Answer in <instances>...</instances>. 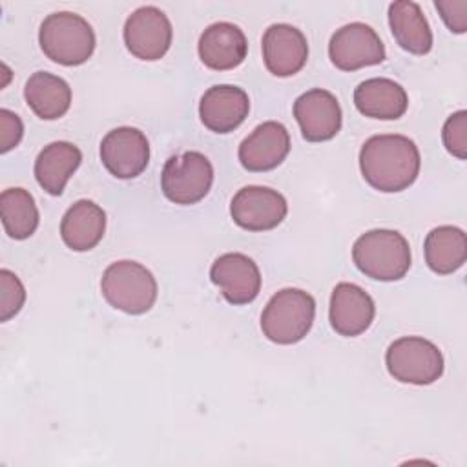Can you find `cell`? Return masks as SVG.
I'll list each match as a JSON object with an SVG mask.
<instances>
[{
	"label": "cell",
	"mask_w": 467,
	"mask_h": 467,
	"mask_svg": "<svg viewBox=\"0 0 467 467\" xmlns=\"http://www.w3.org/2000/svg\"><path fill=\"white\" fill-rule=\"evenodd\" d=\"M420 150L405 135H374L359 151L363 179L379 192L394 193L407 190L420 173Z\"/></svg>",
	"instance_id": "cell-1"
},
{
	"label": "cell",
	"mask_w": 467,
	"mask_h": 467,
	"mask_svg": "<svg viewBox=\"0 0 467 467\" xmlns=\"http://www.w3.org/2000/svg\"><path fill=\"white\" fill-rule=\"evenodd\" d=\"M352 259L358 270L370 279L398 281L410 268V246L400 232L376 228L356 239Z\"/></svg>",
	"instance_id": "cell-2"
},
{
	"label": "cell",
	"mask_w": 467,
	"mask_h": 467,
	"mask_svg": "<svg viewBox=\"0 0 467 467\" xmlns=\"http://www.w3.org/2000/svg\"><path fill=\"white\" fill-rule=\"evenodd\" d=\"M38 42L44 55L62 66H80L95 51L93 27L77 13L58 11L44 18Z\"/></svg>",
	"instance_id": "cell-3"
},
{
	"label": "cell",
	"mask_w": 467,
	"mask_h": 467,
	"mask_svg": "<svg viewBox=\"0 0 467 467\" xmlns=\"http://www.w3.org/2000/svg\"><path fill=\"white\" fill-rule=\"evenodd\" d=\"M316 316L314 297L301 288H283L270 297L261 314V330L277 345H294L312 328Z\"/></svg>",
	"instance_id": "cell-4"
},
{
	"label": "cell",
	"mask_w": 467,
	"mask_h": 467,
	"mask_svg": "<svg viewBox=\"0 0 467 467\" xmlns=\"http://www.w3.org/2000/svg\"><path fill=\"white\" fill-rule=\"evenodd\" d=\"M104 299L117 310L131 316L148 312L157 299V281L153 274L137 261L111 263L100 281Z\"/></svg>",
	"instance_id": "cell-5"
},
{
	"label": "cell",
	"mask_w": 467,
	"mask_h": 467,
	"mask_svg": "<svg viewBox=\"0 0 467 467\" xmlns=\"http://www.w3.org/2000/svg\"><path fill=\"white\" fill-rule=\"evenodd\" d=\"M389 374L412 385H431L443 374V356L440 348L420 336H403L392 341L385 354Z\"/></svg>",
	"instance_id": "cell-6"
},
{
	"label": "cell",
	"mask_w": 467,
	"mask_h": 467,
	"mask_svg": "<svg viewBox=\"0 0 467 467\" xmlns=\"http://www.w3.org/2000/svg\"><path fill=\"white\" fill-rule=\"evenodd\" d=\"M213 182L212 162L201 151H184L166 161L161 173V188L175 204H195L204 199Z\"/></svg>",
	"instance_id": "cell-7"
},
{
	"label": "cell",
	"mask_w": 467,
	"mask_h": 467,
	"mask_svg": "<svg viewBox=\"0 0 467 467\" xmlns=\"http://www.w3.org/2000/svg\"><path fill=\"white\" fill-rule=\"evenodd\" d=\"M124 44L140 60H159L171 46V22L155 5L135 9L124 24Z\"/></svg>",
	"instance_id": "cell-8"
},
{
	"label": "cell",
	"mask_w": 467,
	"mask_h": 467,
	"mask_svg": "<svg viewBox=\"0 0 467 467\" xmlns=\"http://www.w3.org/2000/svg\"><path fill=\"white\" fill-rule=\"evenodd\" d=\"M328 57L341 71L376 66L385 60V46L379 35L363 22L339 27L328 44Z\"/></svg>",
	"instance_id": "cell-9"
},
{
	"label": "cell",
	"mask_w": 467,
	"mask_h": 467,
	"mask_svg": "<svg viewBox=\"0 0 467 467\" xmlns=\"http://www.w3.org/2000/svg\"><path fill=\"white\" fill-rule=\"evenodd\" d=\"M286 212V199L266 186H244L230 202L234 223L248 232H265L279 226Z\"/></svg>",
	"instance_id": "cell-10"
},
{
	"label": "cell",
	"mask_w": 467,
	"mask_h": 467,
	"mask_svg": "<svg viewBox=\"0 0 467 467\" xmlns=\"http://www.w3.org/2000/svg\"><path fill=\"white\" fill-rule=\"evenodd\" d=\"M100 161L113 177L133 179L140 175L150 162V142L137 128H115L108 131L100 142Z\"/></svg>",
	"instance_id": "cell-11"
},
{
	"label": "cell",
	"mask_w": 467,
	"mask_h": 467,
	"mask_svg": "<svg viewBox=\"0 0 467 467\" xmlns=\"http://www.w3.org/2000/svg\"><path fill=\"white\" fill-rule=\"evenodd\" d=\"M294 117L301 135L310 142L330 140L341 130V106L337 99L321 88L299 95L294 102Z\"/></svg>",
	"instance_id": "cell-12"
},
{
	"label": "cell",
	"mask_w": 467,
	"mask_h": 467,
	"mask_svg": "<svg viewBox=\"0 0 467 467\" xmlns=\"http://www.w3.org/2000/svg\"><path fill=\"white\" fill-rule=\"evenodd\" d=\"M210 279L221 288L223 297L230 305L252 303L261 290L259 266L239 252L219 255L210 268Z\"/></svg>",
	"instance_id": "cell-13"
},
{
	"label": "cell",
	"mask_w": 467,
	"mask_h": 467,
	"mask_svg": "<svg viewBox=\"0 0 467 467\" xmlns=\"http://www.w3.org/2000/svg\"><path fill=\"white\" fill-rule=\"evenodd\" d=\"M266 69L275 77H292L303 69L308 58L305 35L290 24H272L261 42Z\"/></svg>",
	"instance_id": "cell-14"
},
{
	"label": "cell",
	"mask_w": 467,
	"mask_h": 467,
	"mask_svg": "<svg viewBox=\"0 0 467 467\" xmlns=\"http://www.w3.org/2000/svg\"><path fill=\"white\" fill-rule=\"evenodd\" d=\"M372 297L354 283H337L330 296L328 317L332 328L345 337L363 334L374 321Z\"/></svg>",
	"instance_id": "cell-15"
},
{
	"label": "cell",
	"mask_w": 467,
	"mask_h": 467,
	"mask_svg": "<svg viewBox=\"0 0 467 467\" xmlns=\"http://www.w3.org/2000/svg\"><path fill=\"white\" fill-rule=\"evenodd\" d=\"M250 111L244 89L230 84L212 86L199 102L201 122L213 133H230L239 128Z\"/></svg>",
	"instance_id": "cell-16"
},
{
	"label": "cell",
	"mask_w": 467,
	"mask_h": 467,
	"mask_svg": "<svg viewBox=\"0 0 467 467\" xmlns=\"http://www.w3.org/2000/svg\"><path fill=\"white\" fill-rule=\"evenodd\" d=\"M290 151V135L281 122L259 124L239 146V161L248 171L277 168Z\"/></svg>",
	"instance_id": "cell-17"
},
{
	"label": "cell",
	"mask_w": 467,
	"mask_h": 467,
	"mask_svg": "<svg viewBox=\"0 0 467 467\" xmlns=\"http://www.w3.org/2000/svg\"><path fill=\"white\" fill-rule=\"evenodd\" d=\"M202 64L215 71L234 69L246 58L248 42L235 24L215 22L208 26L197 44Z\"/></svg>",
	"instance_id": "cell-18"
},
{
	"label": "cell",
	"mask_w": 467,
	"mask_h": 467,
	"mask_svg": "<svg viewBox=\"0 0 467 467\" xmlns=\"http://www.w3.org/2000/svg\"><path fill=\"white\" fill-rule=\"evenodd\" d=\"M354 104L365 117L396 120L407 111L409 97L401 84L390 78L376 77L361 82L354 89Z\"/></svg>",
	"instance_id": "cell-19"
},
{
	"label": "cell",
	"mask_w": 467,
	"mask_h": 467,
	"mask_svg": "<svg viewBox=\"0 0 467 467\" xmlns=\"http://www.w3.org/2000/svg\"><path fill=\"white\" fill-rule=\"evenodd\" d=\"M106 232V212L93 201L80 199L62 217L60 235L67 248L88 252L95 248Z\"/></svg>",
	"instance_id": "cell-20"
},
{
	"label": "cell",
	"mask_w": 467,
	"mask_h": 467,
	"mask_svg": "<svg viewBox=\"0 0 467 467\" xmlns=\"http://www.w3.org/2000/svg\"><path fill=\"white\" fill-rule=\"evenodd\" d=\"M82 162L80 150L67 142L57 140L44 146L35 161V177L49 195H60Z\"/></svg>",
	"instance_id": "cell-21"
},
{
	"label": "cell",
	"mask_w": 467,
	"mask_h": 467,
	"mask_svg": "<svg viewBox=\"0 0 467 467\" xmlns=\"http://www.w3.org/2000/svg\"><path fill=\"white\" fill-rule=\"evenodd\" d=\"M389 26L392 36L405 51L425 55L432 47V31L421 11L412 0H400L389 5Z\"/></svg>",
	"instance_id": "cell-22"
},
{
	"label": "cell",
	"mask_w": 467,
	"mask_h": 467,
	"mask_svg": "<svg viewBox=\"0 0 467 467\" xmlns=\"http://www.w3.org/2000/svg\"><path fill=\"white\" fill-rule=\"evenodd\" d=\"M24 99L36 117L55 120L67 113L71 106V88L62 77L36 71L26 82Z\"/></svg>",
	"instance_id": "cell-23"
},
{
	"label": "cell",
	"mask_w": 467,
	"mask_h": 467,
	"mask_svg": "<svg viewBox=\"0 0 467 467\" xmlns=\"http://www.w3.org/2000/svg\"><path fill=\"white\" fill-rule=\"evenodd\" d=\"M425 261L440 275L456 272L467 259V237L458 226L443 224L432 228L425 237Z\"/></svg>",
	"instance_id": "cell-24"
},
{
	"label": "cell",
	"mask_w": 467,
	"mask_h": 467,
	"mask_svg": "<svg viewBox=\"0 0 467 467\" xmlns=\"http://www.w3.org/2000/svg\"><path fill=\"white\" fill-rule=\"evenodd\" d=\"M0 215L5 234L16 241L31 237L40 219L33 195L24 188H7L2 192Z\"/></svg>",
	"instance_id": "cell-25"
},
{
	"label": "cell",
	"mask_w": 467,
	"mask_h": 467,
	"mask_svg": "<svg viewBox=\"0 0 467 467\" xmlns=\"http://www.w3.org/2000/svg\"><path fill=\"white\" fill-rule=\"evenodd\" d=\"M26 303V288L22 281L7 268L0 270V319L7 321Z\"/></svg>",
	"instance_id": "cell-26"
},
{
	"label": "cell",
	"mask_w": 467,
	"mask_h": 467,
	"mask_svg": "<svg viewBox=\"0 0 467 467\" xmlns=\"http://www.w3.org/2000/svg\"><path fill=\"white\" fill-rule=\"evenodd\" d=\"M443 144L451 155L463 161L467 157V113L463 109L452 113L443 124Z\"/></svg>",
	"instance_id": "cell-27"
},
{
	"label": "cell",
	"mask_w": 467,
	"mask_h": 467,
	"mask_svg": "<svg viewBox=\"0 0 467 467\" xmlns=\"http://www.w3.org/2000/svg\"><path fill=\"white\" fill-rule=\"evenodd\" d=\"M434 5L452 33L467 31V0H436Z\"/></svg>",
	"instance_id": "cell-28"
},
{
	"label": "cell",
	"mask_w": 467,
	"mask_h": 467,
	"mask_svg": "<svg viewBox=\"0 0 467 467\" xmlns=\"http://www.w3.org/2000/svg\"><path fill=\"white\" fill-rule=\"evenodd\" d=\"M24 135V124L20 117L9 109H0V151L7 153L18 146Z\"/></svg>",
	"instance_id": "cell-29"
}]
</instances>
